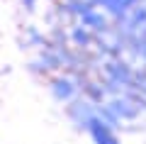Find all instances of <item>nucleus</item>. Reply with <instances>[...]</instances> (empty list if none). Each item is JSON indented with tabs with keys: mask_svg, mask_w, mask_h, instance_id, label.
Instances as JSON below:
<instances>
[{
	"mask_svg": "<svg viewBox=\"0 0 146 144\" xmlns=\"http://www.w3.org/2000/svg\"><path fill=\"white\" fill-rule=\"evenodd\" d=\"M93 134H95V139H98V144H117V139L98 122H93Z\"/></svg>",
	"mask_w": 146,
	"mask_h": 144,
	"instance_id": "f257e3e1",
	"label": "nucleus"
},
{
	"mask_svg": "<svg viewBox=\"0 0 146 144\" xmlns=\"http://www.w3.org/2000/svg\"><path fill=\"white\" fill-rule=\"evenodd\" d=\"M25 3H27V7H32V5H34V0H25Z\"/></svg>",
	"mask_w": 146,
	"mask_h": 144,
	"instance_id": "f03ea898",
	"label": "nucleus"
}]
</instances>
